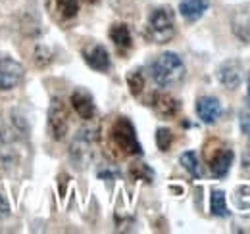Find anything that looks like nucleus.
Masks as SVG:
<instances>
[{"label": "nucleus", "instance_id": "f257e3e1", "mask_svg": "<svg viewBox=\"0 0 250 234\" xmlns=\"http://www.w3.org/2000/svg\"><path fill=\"white\" fill-rule=\"evenodd\" d=\"M185 63L175 52H164L150 63V75L158 87H175L185 79Z\"/></svg>", "mask_w": 250, "mask_h": 234}, {"label": "nucleus", "instance_id": "f03ea898", "mask_svg": "<svg viewBox=\"0 0 250 234\" xmlns=\"http://www.w3.org/2000/svg\"><path fill=\"white\" fill-rule=\"evenodd\" d=\"M146 37L148 40L156 42V44H166L175 37V16L171 12V8L162 6L152 10V14L148 16L146 21Z\"/></svg>", "mask_w": 250, "mask_h": 234}, {"label": "nucleus", "instance_id": "7ed1b4c3", "mask_svg": "<svg viewBox=\"0 0 250 234\" xmlns=\"http://www.w3.org/2000/svg\"><path fill=\"white\" fill-rule=\"evenodd\" d=\"M110 142L122 156H141L143 148L137 138L135 127L127 117H118L110 129Z\"/></svg>", "mask_w": 250, "mask_h": 234}, {"label": "nucleus", "instance_id": "20e7f679", "mask_svg": "<svg viewBox=\"0 0 250 234\" xmlns=\"http://www.w3.org/2000/svg\"><path fill=\"white\" fill-rule=\"evenodd\" d=\"M94 131L81 129L69 144V159L77 169H85L94 156Z\"/></svg>", "mask_w": 250, "mask_h": 234}, {"label": "nucleus", "instance_id": "39448f33", "mask_svg": "<svg viewBox=\"0 0 250 234\" xmlns=\"http://www.w3.org/2000/svg\"><path fill=\"white\" fill-rule=\"evenodd\" d=\"M204 156H206V161H208L210 171L214 176L223 178L229 173L231 163H233V150L229 146H225L219 140H210L204 146Z\"/></svg>", "mask_w": 250, "mask_h": 234}, {"label": "nucleus", "instance_id": "423d86ee", "mask_svg": "<svg viewBox=\"0 0 250 234\" xmlns=\"http://www.w3.org/2000/svg\"><path fill=\"white\" fill-rule=\"evenodd\" d=\"M48 129L54 140H63L69 133V112L60 98H54L48 108Z\"/></svg>", "mask_w": 250, "mask_h": 234}, {"label": "nucleus", "instance_id": "0eeeda50", "mask_svg": "<svg viewBox=\"0 0 250 234\" xmlns=\"http://www.w3.org/2000/svg\"><path fill=\"white\" fill-rule=\"evenodd\" d=\"M25 69L14 58L0 59V90H12L23 83Z\"/></svg>", "mask_w": 250, "mask_h": 234}, {"label": "nucleus", "instance_id": "6e6552de", "mask_svg": "<svg viewBox=\"0 0 250 234\" xmlns=\"http://www.w3.org/2000/svg\"><path fill=\"white\" fill-rule=\"evenodd\" d=\"M218 79L225 88L235 90L243 83V79H245V65H243V61L237 58L223 61L218 69Z\"/></svg>", "mask_w": 250, "mask_h": 234}, {"label": "nucleus", "instance_id": "1a4fd4ad", "mask_svg": "<svg viewBox=\"0 0 250 234\" xmlns=\"http://www.w3.org/2000/svg\"><path fill=\"white\" fill-rule=\"evenodd\" d=\"M83 59H85V63H87L91 69L100 71V73L108 71V69H110V65H112L108 50H106L102 44H98V42L89 44V46L83 50Z\"/></svg>", "mask_w": 250, "mask_h": 234}, {"label": "nucleus", "instance_id": "9d476101", "mask_svg": "<svg viewBox=\"0 0 250 234\" xmlns=\"http://www.w3.org/2000/svg\"><path fill=\"white\" fill-rule=\"evenodd\" d=\"M221 104L216 96H200L196 100V116L202 123L212 125L221 117Z\"/></svg>", "mask_w": 250, "mask_h": 234}, {"label": "nucleus", "instance_id": "9b49d317", "mask_svg": "<svg viewBox=\"0 0 250 234\" xmlns=\"http://www.w3.org/2000/svg\"><path fill=\"white\" fill-rule=\"evenodd\" d=\"M231 29L235 37L250 44V4L239 6L231 16Z\"/></svg>", "mask_w": 250, "mask_h": 234}, {"label": "nucleus", "instance_id": "f8f14e48", "mask_svg": "<svg viewBox=\"0 0 250 234\" xmlns=\"http://www.w3.org/2000/svg\"><path fill=\"white\" fill-rule=\"evenodd\" d=\"M71 108L75 110V114L81 117V119H93L96 116V106H94L93 96L83 90V88H77L73 94H71Z\"/></svg>", "mask_w": 250, "mask_h": 234}, {"label": "nucleus", "instance_id": "ddd939ff", "mask_svg": "<svg viewBox=\"0 0 250 234\" xmlns=\"http://www.w3.org/2000/svg\"><path fill=\"white\" fill-rule=\"evenodd\" d=\"M152 108H154V112H156L160 117H164V119H171V117H175L179 114V110H181V104H179V100H175L171 94H156L154 98H152Z\"/></svg>", "mask_w": 250, "mask_h": 234}, {"label": "nucleus", "instance_id": "4468645a", "mask_svg": "<svg viewBox=\"0 0 250 234\" xmlns=\"http://www.w3.org/2000/svg\"><path fill=\"white\" fill-rule=\"evenodd\" d=\"M48 12L60 21H69L79 12V0H48Z\"/></svg>", "mask_w": 250, "mask_h": 234}, {"label": "nucleus", "instance_id": "2eb2a0df", "mask_svg": "<svg viewBox=\"0 0 250 234\" xmlns=\"http://www.w3.org/2000/svg\"><path fill=\"white\" fill-rule=\"evenodd\" d=\"M208 8H210V2L208 0H181L179 14L187 21H198L206 14Z\"/></svg>", "mask_w": 250, "mask_h": 234}, {"label": "nucleus", "instance_id": "dca6fc26", "mask_svg": "<svg viewBox=\"0 0 250 234\" xmlns=\"http://www.w3.org/2000/svg\"><path fill=\"white\" fill-rule=\"evenodd\" d=\"M110 39H112V42L118 46V50H129L131 46H133V37H131V31L129 27L125 25V23H116V25H112V29H110Z\"/></svg>", "mask_w": 250, "mask_h": 234}, {"label": "nucleus", "instance_id": "f3484780", "mask_svg": "<svg viewBox=\"0 0 250 234\" xmlns=\"http://www.w3.org/2000/svg\"><path fill=\"white\" fill-rule=\"evenodd\" d=\"M210 211L216 217H227V202H225V192L223 190H214L210 196Z\"/></svg>", "mask_w": 250, "mask_h": 234}, {"label": "nucleus", "instance_id": "a211bd4d", "mask_svg": "<svg viewBox=\"0 0 250 234\" xmlns=\"http://www.w3.org/2000/svg\"><path fill=\"white\" fill-rule=\"evenodd\" d=\"M179 163H181V165H183V169H185V171H188L192 176L202 175L200 165H198V157H196V154H194L192 150H188V152H185V154H181Z\"/></svg>", "mask_w": 250, "mask_h": 234}, {"label": "nucleus", "instance_id": "6ab92c4d", "mask_svg": "<svg viewBox=\"0 0 250 234\" xmlns=\"http://www.w3.org/2000/svg\"><path fill=\"white\" fill-rule=\"evenodd\" d=\"M127 85H129V90H131L133 96H139L143 92V88H145V77H143V73L141 71H131L127 75Z\"/></svg>", "mask_w": 250, "mask_h": 234}, {"label": "nucleus", "instance_id": "aec40b11", "mask_svg": "<svg viewBox=\"0 0 250 234\" xmlns=\"http://www.w3.org/2000/svg\"><path fill=\"white\" fill-rule=\"evenodd\" d=\"M131 176H133V178H139V180L152 182L154 171H152L146 163H133V165H131Z\"/></svg>", "mask_w": 250, "mask_h": 234}, {"label": "nucleus", "instance_id": "412c9836", "mask_svg": "<svg viewBox=\"0 0 250 234\" xmlns=\"http://www.w3.org/2000/svg\"><path fill=\"white\" fill-rule=\"evenodd\" d=\"M156 144L162 152H167L173 144V133L169 129H158L156 131Z\"/></svg>", "mask_w": 250, "mask_h": 234}, {"label": "nucleus", "instance_id": "4be33fe9", "mask_svg": "<svg viewBox=\"0 0 250 234\" xmlns=\"http://www.w3.org/2000/svg\"><path fill=\"white\" fill-rule=\"evenodd\" d=\"M50 61H52V54H50V50H48L46 46L39 44V46L35 48V63H37V65H41V67H44V65H48Z\"/></svg>", "mask_w": 250, "mask_h": 234}, {"label": "nucleus", "instance_id": "5701e85b", "mask_svg": "<svg viewBox=\"0 0 250 234\" xmlns=\"http://www.w3.org/2000/svg\"><path fill=\"white\" fill-rule=\"evenodd\" d=\"M239 123H241V131H243V135H247V136L250 138V110L241 114Z\"/></svg>", "mask_w": 250, "mask_h": 234}, {"label": "nucleus", "instance_id": "b1692460", "mask_svg": "<svg viewBox=\"0 0 250 234\" xmlns=\"http://www.w3.org/2000/svg\"><path fill=\"white\" fill-rule=\"evenodd\" d=\"M10 213H12V207H10V204H8L6 196H2V194H0V221L8 219V217H10Z\"/></svg>", "mask_w": 250, "mask_h": 234}, {"label": "nucleus", "instance_id": "393cba45", "mask_svg": "<svg viewBox=\"0 0 250 234\" xmlns=\"http://www.w3.org/2000/svg\"><path fill=\"white\" fill-rule=\"evenodd\" d=\"M243 167L245 169H250V146L245 150V154H243Z\"/></svg>", "mask_w": 250, "mask_h": 234}, {"label": "nucleus", "instance_id": "a878e982", "mask_svg": "<svg viewBox=\"0 0 250 234\" xmlns=\"http://www.w3.org/2000/svg\"><path fill=\"white\" fill-rule=\"evenodd\" d=\"M247 100H249V104H250V75H249V90H247Z\"/></svg>", "mask_w": 250, "mask_h": 234}, {"label": "nucleus", "instance_id": "bb28decb", "mask_svg": "<svg viewBox=\"0 0 250 234\" xmlns=\"http://www.w3.org/2000/svg\"><path fill=\"white\" fill-rule=\"evenodd\" d=\"M87 2H94V0H87Z\"/></svg>", "mask_w": 250, "mask_h": 234}]
</instances>
